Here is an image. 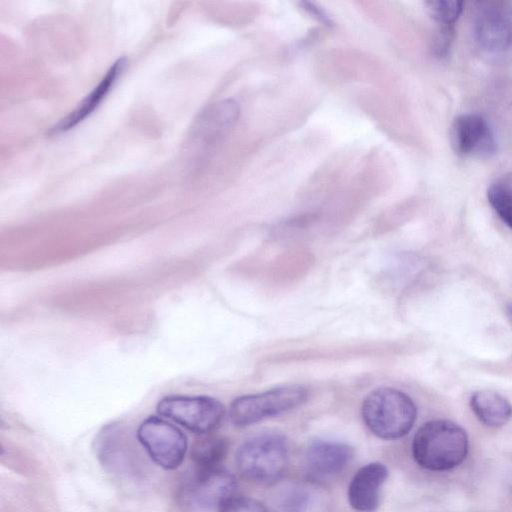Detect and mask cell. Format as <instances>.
Listing matches in <instances>:
<instances>
[{
	"label": "cell",
	"instance_id": "obj_23",
	"mask_svg": "<svg viewBox=\"0 0 512 512\" xmlns=\"http://www.w3.org/2000/svg\"><path fill=\"white\" fill-rule=\"evenodd\" d=\"M506 311H507L508 317L510 318V320L512 322V302L507 305Z\"/></svg>",
	"mask_w": 512,
	"mask_h": 512
},
{
	"label": "cell",
	"instance_id": "obj_13",
	"mask_svg": "<svg viewBox=\"0 0 512 512\" xmlns=\"http://www.w3.org/2000/svg\"><path fill=\"white\" fill-rule=\"evenodd\" d=\"M238 115V104L231 99L213 103L199 116L194 133L205 140L218 137L233 126Z\"/></svg>",
	"mask_w": 512,
	"mask_h": 512
},
{
	"label": "cell",
	"instance_id": "obj_21",
	"mask_svg": "<svg viewBox=\"0 0 512 512\" xmlns=\"http://www.w3.org/2000/svg\"><path fill=\"white\" fill-rule=\"evenodd\" d=\"M453 36L454 27L440 26L434 36L432 44V50L436 56L444 57L447 55L451 47Z\"/></svg>",
	"mask_w": 512,
	"mask_h": 512
},
{
	"label": "cell",
	"instance_id": "obj_22",
	"mask_svg": "<svg viewBox=\"0 0 512 512\" xmlns=\"http://www.w3.org/2000/svg\"><path fill=\"white\" fill-rule=\"evenodd\" d=\"M304 9L313 15L318 20L322 21L324 24L331 25V19L318 7L315 5L305 2L303 3Z\"/></svg>",
	"mask_w": 512,
	"mask_h": 512
},
{
	"label": "cell",
	"instance_id": "obj_19",
	"mask_svg": "<svg viewBox=\"0 0 512 512\" xmlns=\"http://www.w3.org/2000/svg\"><path fill=\"white\" fill-rule=\"evenodd\" d=\"M427 8L431 17L439 26L454 27L462 12L463 2L457 0H432L427 2Z\"/></svg>",
	"mask_w": 512,
	"mask_h": 512
},
{
	"label": "cell",
	"instance_id": "obj_1",
	"mask_svg": "<svg viewBox=\"0 0 512 512\" xmlns=\"http://www.w3.org/2000/svg\"><path fill=\"white\" fill-rule=\"evenodd\" d=\"M468 453L465 430L449 420H433L422 425L414 435L412 454L415 461L431 471H447L458 466Z\"/></svg>",
	"mask_w": 512,
	"mask_h": 512
},
{
	"label": "cell",
	"instance_id": "obj_2",
	"mask_svg": "<svg viewBox=\"0 0 512 512\" xmlns=\"http://www.w3.org/2000/svg\"><path fill=\"white\" fill-rule=\"evenodd\" d=\"M361 413L370 431L386 440L406 435L417 418L413 400L392 387H380L370 392L362 403Z\"/></svg>",
	"mask_w": 512,
	"mask_h": 512
},
{
	"label": "cell",
	"instance_id": "obj_11",
	"mask_svg": "<svg viewBox=\"0 0 512 512\" xmlns=\"http://www.w3.org/2000/svg\"><path fill=\"white\" fill-rule=\"evenodd\" d=\"M353 449L344 443L315 441L307 449L308 467L317 475L329 476L342 471L352 460Z\"/></svg>",
	"mask_w": 512,
	"mask_h": 512
},
{
	"label": "cell",
	"instance_id": "obj_18",
	"mask_svg": "<svg viewBox=\"0 0 512 512\" xmlns=\"http://www.w3.org/2000/svg\"><path fill=\"white\" fill-rule=\"evenodd\" d=\"M487 198L499 217L512 229V171L490 184Z\"/></svg>",
	"mask_w": 512,
	"mask_h": 512
},
{
	"label": "cell",
	"instance_id": "obj_8",
	"mask_svg": "<svg viewBox=\"0 0 512 512\" xmlns=\"http://www.w3.org/2000/svg\"><path fill=\"white\" fill-rule=\"evenodd\" d=\"M473 30L484 52L497 56L509 52L512 49V7L500 1L479 3Z\"/></svg>",
	"mask_w": 512,
	"mask_h": 512
},
{
	"label": "cell",
	"instance_id": "obj_17",
	"mask_svg": "<svg viewBox=\"0 0 512 512\" xmlns=\"http://www.w3.org/2000/svg\"><path fill=\"white\" fill-rule=\"evenodd\" d=\"M320 494L306 485H295L280 493L276 507L279 512H315Z\"/></svg>",
	"mask_w": 512,
	"mask_h": 512
},
{
	"label": "cell",
	"instance_id": "obj_14",
	"mask_svg": "<svg viewBox=\"0 0 512 512\" xmlns=\"http://www.w3.org/2000/svg\"><path fill=\"white\" fill-rule=\"evenodd\" d=\"M125 66V59H118L107 71L106 75L102 78L100 83L94 90L87 95V97L80 103V105L72 111L68 116L63 118L55 127L52 128L51 133L58 134L65 132L88 116L95 107L102 101L105 95L110 90L111 86L116 81L118 75L121 73Z\"/></svg>",
	"mask_w": 512,
	"mask_h": 512
},
{
	"label": "cell",
	"instance_id": "obj_3",
	"mask_svg": "<svg viewBox=\"0 0 512 512\" xmlns=\"http://www.w3.org/2000/svg\"><path fill=\"white\" fill-rule=\"evenodd\" d=\"M288 463L285 437L276 432H264L245 441L237 450L236 464L248 479L270 483L284 473Z\"/></svg>",
	"mask_w": 512,
	"mask_h": 512
},
{
	"label": "cell",
	"instance_id": "obj_6",
	"mask_svg": "<svg viewBox=\"0 0 512 512\" xmlns=\"http://www.w3.org/2000/svg\"><path fill=\"white\" fill-rule=\"evenodd\" d=\"M137 439L153 462L166 470L178 468L188 449L186 435L158 416L142 421L137 429Z\"/></svg>",
	"mask_w": 512,
	"mask_h": 512
},
{
	"label": "cell",
	"instance_id": "obj_12",
	"mask_svg": "<svg viewBox=\"0 0 512 512\" xmlns=\"http://www.w3.org/2000/svg\"><path fill=\"white\" fill-rule=\"evenodd\" d=\"M129 437L117 424L102 429L96 439V453L101 463L111 469L128 467L131 459Z\"/></svg>",
	"mask_w": 512,
	"mask_h": 512
},
{
	"label": "cell",
	"instance_id": "obj_5",
	"mask_svg": "<svg viewBox=\"0 0 512 512\" xmlns=\"http://www.w3.org/2000/svg\"><path fill=\"white\" fill-rule=\"evenodd\" d=\"M161 416L187 430L204 435L217 429L225 416V407L210 396L169 395L157 403Z\"/></svg>",
	"mask_w": 512,
	"mask_h": 512
},
{
	"label": "cell",
	"instance_id": "obj_20",
	"mask_svg": "<svg viewBox=\"0 0 512 512\" xmlns=\"http://www.w3.org/2000/svg\"><path fill=\"white\" fill-rule=\"evenodd\" d=\"M220 512H267V510L256 500L234 497L220 508Z\"/></svg>",
	"mask_w": 512,
	"mask_h": 512
},
{
	"label": "cell",
	"instance_id": "obj_16",
	"mask_svg": "<svg viewBox=\"0 0 512 512\" xmlns=\"http://www.w3.org/2000/svg\"><path fill=\"white\" fill-rule=\"evenodd\" d=\"M228 442L217 435H208L196 439L191 446V460L199 469L219 467L226 457Z\"/></svg>",
	"mask_w": 512,
	"mask_h": 512
},
{
	"label": "cell",
	"instance_id": "obj_7",
	"mask_svg": "<svg viewBox=\"0 0 512 512\" xmlns=\"http://www.w3.org/2000/svg\"><path fill=\"white\" fill-rule=\"evenodd\" d=\"M236 489L235 478L228 471L220 467L198 468L181 486L179 499L190 509H220L235 497Z\"/></svg>",
	"mask_w": 512,
	"mask_h": 512
},
{
	"label": "cell",
	"instance_id": "obj_9",
	"mask_svg": "<svg viewBox=\"0 0 512 512\" xmlns=\"http://www.w3.org/2000/svg\"><path fill=\"white\" fill-rule=\"evenodd\" d=\"M454 150L461 155L490 156L496 151L493 131L488 122L477 114L458 116L451 129Z\"/></svg>",
	"mask_w": 512,
	"mask_h": 512
},
{
	"label": "cell",
	"instance_id": "obj_4",
	"mask_svg": "<svg viewBox=\"0 0 512 512\" xmlns=\"http://www.w3.org/2000/svg\"><path fill=\"white\" fill-rule=\"evenodd\" d=\"M308 390L302 385H287L261 393L240 396L229 407V418L238 427H246L302 405Z\"/></svg>",
	"mask_w": 512,
	"mask_h": 512
},
{
	"label": "cell",
	"instance_id": "obj_15",
	"mask_svg": "<svg viewBox=\"0 0 512 512\" xmlns=\"http://www.w3.org/2000/svg\"><path fill=\"white\" fill-rule=\"evenodd\" d=\"M470 407L479 421L489 427H501L512 417L511 403L492 390L475 392L471 396Z\"/></svg>",
	"mask_w": 512,
	"mask_h": 512
},
{
	"label": "cell",
	"instance_id": "obj_10",
	"mask_svg": "<svg viewBox=\"0 0 512 512\" xmlns=\"http://www.w3.org/2000/svg\"><path fill=\"white\" fill-rule=\"evenodd\" d=\"M388 476L386 466L379 462L361 467L348 487V501L358 512H374L380 501V490Z\"/></svg>",
	"mask_w": 512,
	"mask_h": 512
}]
</instances>
